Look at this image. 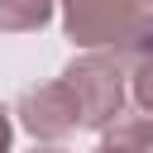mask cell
Wrapping results in <instances>:
<instances>
[{
  "mask_svg": "<svg viewBox=\"0 0 153 153\" xmlns=\"http://www.w3.org/2000/svg\"><path fill=\"white\" fill-rule=\"evenodd\" d=\"M48 14H53V0H0V29L5 33L43 29Z\"/></svg>",
  "mask_w": 153,
  "mask_h": 153,
  "instance_id": "cell-6",
  "label": "cell"
},
{
  "mask_svg": "<svg viewBox=\"0 0 153 153\" xmlns=\"http://www.w3.org/2000/svg\"><path fill=\"white\" fill-rule=\"evenodd\" d=\"M96 153H153V115L148 110H124L105 129Z\"/></svg>",
  "mask_w": 153,
  "mask_h": 153,
  "instance_id": "cell-5",
  "label": "cell"
},
{
  "mask_svg": "<svg viewBox=\"0 0 153 153\" xmlns=\"http://www.w3.org/2000/svg\"><path fill=\"white\" fill-rule=\"evenodd\" d=\"M0 153H10V115L0 110Z\"/></svg>",
  "mask_w": 153,
  "mask_h": 153,
  "instance_id": "cell-7",
  "label": "cell"
},
{
  "mask_svg": "<svg viewBox=\"0 0 153 153\" xmlns=\"http://www.w3.org/2000/svg\"><path fill=\"white\" fill-rule=\"evenodd\" d=\"M33 153H62V148H33Z\"/></svg>",
  "mask_w": 153,
  "mask_h": 153,
  "instance_id": "cell-8",
  "label": "cell"
},
{
  "mask_svg": "<svg viewBox=\"0 0 153 153\" xmlns=\"http://www.w3.org/2000/svg\"><path fill=\"white\" fill-rule=\"evenodd\" d=\"M19 124H24L33 139H67V134L86 129L81 100H76V91L67 86V76L24 91V96H19Z\"/></svg>",
  "mask_w": 153,
  "mask_h": 153,
  "instance_id": "cell-3",
  "label": "cell"
},
{
  "mask_svg": "<svg viewBox=\"0 0 153 153\" xmlns=\"http://www.w3.org/2000/svg\"><path fill=\"white\" fill-rule=\"evenodd\" d=\"M124 62H129V76H134V100H139V110H148L153 115V10L139 19V29L115 48Z\"/></svg>",
  "mask_w": 153,
  "mask_h": 153,
  "instance_id": "cell-4",
  "label": "cell"
},
{
  "mask_svg": "<svg viewBox=\"0 0 153 153\" xmlns=\"http://www.w3.org/2000/svg\"><path fill=\"white\" fill-rule=\"evenodd\" d=\"M148 5H153V0H148Z\"/></svg>",
  "mask_w": 153,
  "mask_h": 153,
  "instance_id": "cell-9",
  "label": "cell"
},
{
  "mask_svg": "<svg viewBox=\"0 0 153 153\" xmlns=\"http://www.w3.org/2000/svg\"><path fill=\"white\" fill-rule=\"evenodd\" d=\"M62 10H67L72 43H81V48H105V43L120 48L153 5L148 0H62Z\"/></svg>",
  "mask_w": 153,
  "mask_h": 153,
  "instance_id": "cell-2",
  "label": "cell"
},
{
  "mask_svg": "<svg viewBox=\"0 0 153 153\" xmlns=\"http://www.w3.org/2000/svg\"><path fill=\"white\" fill-rule=\"evenodd\" d=\"M62 76H67V86L81 100L86 129H110L124 115V76H129V62L120 53H86Z\"/></svg>",
  "mask_w": 153,
  "mask_h": 153,
  "instance_id": "cell-1",
  "label": "cell"
}]
</instances>
